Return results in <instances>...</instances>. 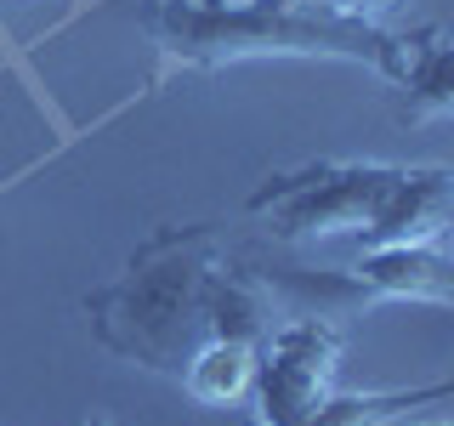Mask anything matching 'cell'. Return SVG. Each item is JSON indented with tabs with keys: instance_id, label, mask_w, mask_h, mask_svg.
Wrapping results in <instances>:
<instances>
[{
	"instance_id": "obj_6",
	"label": "cell",
	"mask_w": 454,
	"mask_h": 426,
	"mask_svg": "<svg viewBox=\"0 0 454 426\" xmlns=\"http://www.w3.org/2000/svg\"><path fill=\"white\" fill-rule=\"evenodd\" d=\"M454 35L449 23H420L409 35H397V57L387 68V80L397 85V120L409 125H437L454 114Z\"/></svg>"
},
{
	"instance_id": "obj_10",
	"label": "cell",
	"mask_w": 454,
	"mask_h": 426,
	"mask_svg": "<svg viewBox=\"0 0 454 426\" xmlns=\"http://www.w3.org/2000/svg\"><path fill=\"white\" fill-rule=\"evenodd\" d=\"M318 6H330V12H347V18H364V23H380V18H392L403 0H318Z\"/></svg>"
},
{
	"instance_id": "obj_8",
	"label": "cell",
	"mask_w": 454,
	"mask_h": 426,
	"mask_svg": "<svg viewBox=\"0 0 454 426\" xmlns=\"http://www.w3.org/2000/svg\"><path fill=\"white\" fill-rule=\"evenodd\" d=\"M176 381H182V392H188L193 404L227 409V404H239V398L250 392V381H255V347L250 341H222L216 335L182 364Z\"/></svg>"
},
{
	"instance_id": "obj_5",
	"label": "cell",
	"mask_w": 454,
	"mask_h": 426,
	"mask_svg": "<svg viewBox=\"0 0 454 426\" xmlns=\"http://www.w3.org/2000/svg\"><path fill=\"white\" fill-rule=\"evenodd\" d=\"M347 279L364 302L369 296H380V302H426V307L454 302V262L443 239H432V245H369L347 267Z\"/></svg>"
},
{
	"instance_id": "obj_7",
	"label": "cell",
	"mask_w": 454,
	"mask_h": 426,
	"mask_svg": "<svg viewBox=\"0 0 454 426\" xmlns=\"http://www.w3.org/2000/svg\"><path fill=\"white\" fill-rule=\"evenodd\" d=\"M449 188H454L449 165H409L403 182L392 188V199L375 210V222L358 233V250H369V245H432V239H449Z\"/></svg>"
},
{
	"instance_id": "obj_11",
	"label": "cell",
	"mask_w": 454,
	"mask_h": 426,
	"mask_svg": "<svg viewBox=\"0 0 454 426\" xmlns=\"http://www.w3.org/2000/svg\"><path fill=\"white\" fill-rule=\"evenodd\" d=\"M375 426H387V421H375ZM420 426H449V421H443V415H432V421H420Z\"/></svg>"
},
{
	"instance_id": "obj_12",
	"label": "cell",
	"mask_w": 454,
	"mask_h": 426,
	"mask_svg": "<svg viewBox=\"0 0 454 426\" xmlns=\"http://www.w3.org/2000/svg\"><path fill=\"white\" fill-rule=\"evenodd\" d=\"M85 426H108V421H103V415H91V421H85Z\"/></svg>"
},
{
	"instance_id": "obj_4",
	"label": "cell",
	"mask_w": 454,
	"mask_h": 426,
	"mask_svg": "<svg viewBox=\"0 0 454 426\" xmlns=\"http://www.w3.org/2000/svg\"><path fill=\"white\" fill-rule=\"evenodd\" d=\"M340 359H347V335L330 312L273 324V335L255 347V426H307L335 398Z\"/></svg>"
},
{
	"instance_id": "obj_2",
	"label": "cell",
	"mask_w": 454,
	"mask_h": 426,
	"mask_svg": "<svg viewBox=\"0 0 454 426\" xmlns=\"http://www.w3.org/2000/svg\"><path fill=\"white\" fill-rule=\"evenodd\" d=\"M137 23L170 68L193 75L255 57H340L387 75L397 57V35L387 23L347 18L318 0H142Z\"/></svg>"
},
{
	"instance_id": "obj_3",
	"label": "cell",
	"mask_w": 454,
	"mask_h": 426,
	"mask_svg": "<svg viewBox=\"0 0 454 426\" xmlns=\"http://www.w3.org/2000/svg\"><path fill=\"white\" fill-rule=\"evenodd\" d=\"M409 165H380V160H324L301 170H278L250 193V217L267 222L273 239L312 245V239H340L364 233L375 210L392 199Z\"/></svg>"
},
{
	"instance_id": "obj_1",
	"label": "cell",
	"mask_w": 454,
	"mask_h": 426,
	"mask_svg": "<svg viewBox=\"0 0 454 426\" xmlns=\"http://www.w3.org/2000/svg\"><path fill=\"white\" fill-rule=\"evenodd\" d=\"M97 341L125 364L153 375H182L205 341H250L262 347L278 324L273 279L227 256L216 227H160L131 250L120 279L85 296Z\"/></svg>"
},
{
	"instance_id": "obj_9",
	"label": "cell",
	"mask_w": 454,
	"mask_h": 426,
	"mask_svg": "<svg viewBox=\"0 0 454 426\" xmlns=\"http://www.w3.org/2000/svg\"><path fill=\"white\" fill-rule=\"evenodd\" d=\"M415 404H449V381H432L420 392H347V398H330L307 426H375V421H392L397 409H415Z\"/></svg>"
}]
</instances>
